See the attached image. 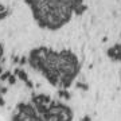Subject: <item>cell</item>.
<instances>
[{"instance_id": "obj_3", "label": "cell", "mask_w": 121, "mask_h": 121, "mask_svg": "<svg viewBox=\"0 0 121 121\" xmlns=\"http://www.w3.org/2000/svg\"><path fill=\"white\" fill-rule=\"evenodd\" d=\"M1 56H3V47H1V44H0V60H1Z\"/></svg>"}, {"instance_id": "obj_2", "label": "cell", "mask_w": 121, "mask_h": 121, "mask_svg": "<svg viewBox=\"0 0 121 121\" xmlns=\"http://www.w3.org/2000/svg\"><path fill=\"white\" fill-rule=\"evenodd\" d=\"M40 27L56 30L67 23L74 9V0H26Z\"/></svg>"}, {"instance_id": "obj_1", "label": "cell", "mask_w": 121, "mask_h": 121, "mask_svg": "<svg viewBox=\"0 0 121 121\" xmlns=\"http://www.w3.org/2000/svg\"><path fill=\"white\" fill-rule=\"evenodd\" d=\"M30 62L54 85L69 83L74 78L78 69L77 59L73 54L67 51L55 52L44 47L31 52Z\"/></svg>"}]
</instances>
